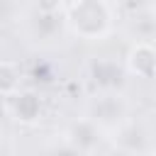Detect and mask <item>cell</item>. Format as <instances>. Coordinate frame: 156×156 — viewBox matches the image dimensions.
<instances>
[{"label":"cell","mask_w":156,"mask_h":156,"mask_svg":"<svg viewBox=\"0 0 156 156\" xmlns=\"http://www.w3.org/2000/svg\"><path fill=\"white\" fill-rule=\"evenodd\" d=\"M66 24L83 39H102L112 29V10L105 0H71Z\"/></svg>","instance_id":"obj_1"},{"label":"cell","mask_w":156,"mask_h":156,"mask_svg":"<svg viewBox=\"0 0 156 156\" xmlns=\"http://www.w3.org/2000/svg\"><path fill=\"white\" fill-rule=\"evenodd\" d=\"M127 68L136 78H151L156 76V46L149 41H139L127 54Z\"/></svg>","instance_id":"obj_2"},{"label":"cell","mask_w":156,"mask_h":156,"mask_svg":"<svg viewBox=\"0 0 156 156\" xmlns=\"http://www.w3.org/2000/svg\"><path fill=\"white\" fill-rule=\"evenodd\" d=\"M39 112H41V102H39V98H34L32 93H22V95H17V115H20V119H24V122H34V119L39 117Z\"/></svg>","instance_id":"obj_3"},{"label":"cell","mask_w":156,"mask_h":156,"mask_svg":"<svg viewBox=\"0 0 156 156\" xmlns=\"http://www.w3.org/2000/svg\"><path fill=\"white\" fill-rule=\"evenodd\" d=\"M61 5H63V0H37V7H39L41 12H49V15L56 12Z\"/></svg>","instance_id":"obj_4"}]
</instances>
